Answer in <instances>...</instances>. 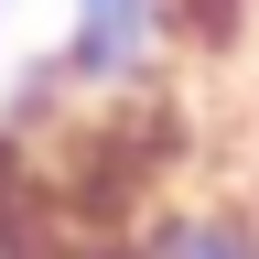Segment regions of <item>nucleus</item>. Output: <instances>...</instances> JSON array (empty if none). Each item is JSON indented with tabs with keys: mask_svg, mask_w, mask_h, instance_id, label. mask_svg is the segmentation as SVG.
Here are the masks:
<instances>
[{
	"mask_svg": "<svg viewBox=\"0 0 259 259\" xmlns=\"http://www.w3.org/2000/svg\"><path fill=\"white\" fill-rule=\"evenodd\" d=\"M65 76H76V97H130L151 87L162 65H173V0H76V22H65Z\"/></svg>",
	"mask_w": 259,
	"mask_h": 259,
	"instance_id": "obj_1",
	"label": "nucleus"
},
{
	"mask_svg": "<svg viewBox=\"0 0 259 259\" xmlns=\"http://www.w3.org/2000/svg\"><path fill=\"white\" fill-rule=\"evenodd\" d=\"M87 259H259V216L227 194H184V205H151L141 227L97 238Z\"/></svg>",
	"mask_w": 259,
	"mask_h": 259,
	"instance_id": "obj_2",
	"label": "nucleus"
},
{
	"mask_svg": "<svg viewBox=\"0 0 259 259\" xmlns=\"http://www.w3.org/2000/svg\"><path fill=\"white\" fill-rule=\"evenodd\" d=\"M0 259H65V227H54L44 162H32L22 130H0Z\"/></svg>",
	"mask_w": 259,
	"mask_h": 259,
	"instance_id": "obj_3",
	"label": "nucleus"
},
{
	"mask_svg": "<svg viewBox=\"0 0 259 259\" xmlns=\"http://www.w3.org/2000/svg\"><path fill=\"white\" fill-rule=\"evenodd\" d=\"M173 44L205 54V65L238 54V44H248V0H173Z\"/></svg>",
	"mask_w": 259,
	"mask_h": 259,
	"instance_id": "obj_4",
	"label": "nucleus"
}]
</instances>
